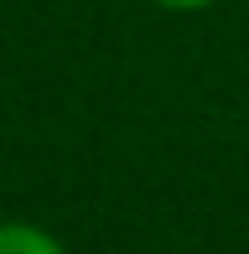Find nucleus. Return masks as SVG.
Masks as SVG:
<instances>
[{
    "label": "nucleus",
    "mask_w": 249,
    "mask_h": 254,
    "mask_svg": "<svg viewBox=\"0 0 249 254\" xmlns=\"http://www.w3.org/2000/svg\"><path fill=\"white\" fill-rule=\"evenodd\" d=\"M0 254H67V249L37 223H0Z\"/></svg>",
    "instance_id": "nucleus-1"
},
{
    "label": "nucleus",
    "mask_w": 249,
    "mask_h": 254,
    "mask_svg": "<svg viewBox=\"0 0 249 254\" xmlns=\"http://www.w3.org/2000/svg\"><path fill=\"white\" fill-rule=\"evenodd\" d=\"M151 5H161V10H208L213 0H151Z\"/></svg>",
    "instance_id": "nucleus-2"
}]
</instances>
